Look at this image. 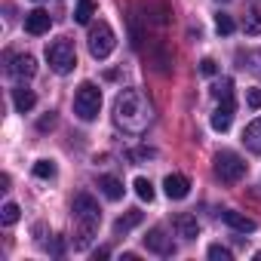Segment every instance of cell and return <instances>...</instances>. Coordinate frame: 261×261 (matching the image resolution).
<instances>
[{
    "label": "cell",
    "mask_w": 261,
    "mask_h": 261,
    "mask_svg": "<svg viewBox=\"0 0 261 261\" xmlns=\"http://www.w3.org/2000/svg\"><path fill=\"white\" fill-rule=\"evenodd\" d=\"M151 120H154V108L145 98V92L123 89L117 95V101H114V123L123 129V133L139 136V133H145V129L151 126Z\"/></svg>",
    "instance_id": "obj_1"
},
{
    "label": "cell",
    "mask_w": 261,
    "mask_h": 261,
    "mask_svg": "<svg viewBox=\"0 0 261 261\" xmlns=\"http://www.w3.org/2000/svg\"><path fill=\"white\" fill-rule=\"evenodd\" d=\"M71 209H74V221H77V243H74V249H86L92 233L101 224V209H98V203L89 194H77Z\"/></svg>",
    "instance_id": "obj_2"
},
{
    "label": "cell",
    "mask_w": 261,
    "mask_h": 261,
    "mask_svg": "<svg viewBox=\"0 0 261 261\" xmlns=\"http://www.w3.org/2000/svg\"><path fill=\"white\" fill-rule=\"evenodd\" d=\"M98 111H101V92H98V86L89 83V80L80 83L77 92H74V114L80 120H95Z\"/></svg>",
    "instance_id": "obj_3"
},
{
    "label": "cell",
    "mask_w": 261,
    "mask_h": 261,
    "mask_svg": "<svg viewBox=\"0 0 261 261\" xmlns=\"http://www.w3.org/2000/svg\"><path fill=\"white\" fill-rule=\"evenodd\" d=\"M46 59H49V68L56 74H71L74 65H77V53H74V43L71 40H56L46 46Z\"/></svg>",
    "instance_id": "obj_4"
},
{
    "label": "cell",
    "mask_w": 261,
    "mask_h": 261,
    "mask_svg": "<svg viewBox=\"0 0 261 261\" xmlns=\"http://www.w3.org/2000/svg\"><path fill=\"white\" fill-rule=\"evenodd\" d=\"M215 175H218L224 185H237V181L246 175L243 157L233 154V151H218V154H215Z\"/></svg>",
    "instance_id": "obj_5"
},
{
    "label": "cell",
    "mask_w": 261,
    "mask_h": 261,
    "mask_svg": "<svg viewBox=\"0 0 261 261\" xmlns=\"http://www.w3.org/2000/svg\"><path fill=\"white\" fill-rule=\"evenodd\" d=\"M117 46V37H114V28L108 22H98L89 28V53L92 59H108Z\"/></svg>",
    "instance_id": "obj_6"
},
{
    "label": "cell",
    "mask_w": 261,
    "mask_h": 261,
    "mask_svg": "<svg viewBox=\"0 0 261 261\" xmlns=\"http://www.w3.org/2000/svg\"><path fill=\"white\" fill-rule=\"evenodd\" d=\"M7 59H10L7 71H10L16 80H28V77H34V71H37L34 56H7Z\"/></svg>",
    "instance_id": "obj_7"
},
{
    "label": "cell",
    "mask_w": 261,
    "mask_h": 261,
    "mask_svg": "<svg viewBox=\"0 0 261 261\" xmlns=\"http://www.w3.org/2000/svg\"><path fill=\"white\" fill-rule=\"evenodd\" d=\"M145 246H148V252H157V255H172L175 252V246H172V240L166 237L163 227H151L148 237H145Z\"/></svg>",
    "instance_id": "obj_8"
},
{
    "label": "cell",
    "mask_w": 261,
    "mask_h": 261,
    "mask_svg": "<svg viewBox=\"0 0 261 261\" xmlns=\"http://www.w3.org/2000/svg\"><path fill=\"white\" fill-rule=\"evenodd\" d=\"M230 123H233V98H221V105L212 114V129L215 133H227Z\"/></svg>",
    "instance_id": "obj_9"
},
{
    "label": "cell",
    "mask_w": 261,
    "mask_h": 261,
    "mask_svg": "<svg viewBox=\"0 0 261 261\" xmlns=\"http://www.w3.org/2000/svg\"><path fill=\"white\" fill-rule=\"evenodd\" d=\"M49 25H53V19H49V13H46V10H31V13L25 16V31H28V34H34V37L46 34V31H49Z\"/></svg>",
    "instance_id": "obj_10"
},
{
    "label": "cell",
    "mask_w": 261,
    "mask_h": 261,
    "mask_svg": "<svg viewBox=\"0 0 261 261\" xmlns=\"http://www.w3.org/2000/svg\"><path fill=\"white\" fill-rule=\"evenodd\" d=\"M163 191H166V197H169V200H185V197L191 194V181H188L185 175L172 172V175H166V181H163Z\"/></svg>",
    "instance_id": "obj_11"
},
{
    "label": "cell",
    "mask_w": 261,
    "mask_h": 261,
    "mask_svg": "<svg viewBox=\"0 0 261 261\" xmlns=\"http://www.w3.org/2000/svg\"><path fill=\"white\" fill-rule=\"evenodd\" d=\"M221 221H224L227 227L240 230V233H252V230H255V221L246 218V215H240V212H233V209H224V212H221Z\"/></svg>",
    "instance_id": "obj_12"
},
{
    "label": "cell",
    "mask_w": 261,
    "mask_h": 261,
    "mask_svg": "<svg viewBox=\"0 0 261 261\" xmlns=\"http://www.w3.org/2000/svg\"><path fill=\"white\" fill-rule=\"evenodd\" d=\"M175 230H178V237H185V240H197L200 237V224H197V218L194 215H188V212H181V215H175Z\"/></svg>",
    "instance_id": "obj_13"
},
{
    "label": "cell",
    "mask_w": 261,
    "mask_h": 261,
    "mask_svg": "<svg viewBox=\"0 0 261 261\" xmlns=\"http://www.w3.org/2000/svg\"><path fill=\"white\" fill-rule=\"evenodd\" d=\"M98 188L108 200H123V181L114 175H98Z\"/></svg>",
    "instance_id": "obj_14"
},
{
    "label": "cell",
    "mask_w": 261,
    "mask_h": 261,
    "mask_svg": "<svg viewBox=\"0 0 261 261\" xmlns=\"http://www.w3.org/2000/svg\"><path fill=\"white\" fill-rule=\"evenodd\" d=\"M243 142H246V148H249V151L261 154V117H258V120H252V123L246 126V133H243Z\"/></svg>",
    "instance_id": "obj_15"
},
{
    "label": "cell",
    "mask_w": 261,
    "mask_h": 261,
    "mask_svg": "<svg viewBox=\"0 0 261 261\" xmlns=\"http://www.w3.org/2000/svg\"><path fill=\"white\" fill-rule=\"evenodd\" d=\"M142 218H145V215H142L139 209H129L126 215H120V218L114 221V230H117V233H129L133 227H139V224H142Z\"/></svg>",
    "instance_id": "obj_16"
},
{
    "label": "cell",
    "mask_w": 261,
    "mask_h": 261,
    "mask_svg": "<svg viewBox=\"0 0 261 261\" xmlns=\"http://www.w3.org/2000/svg\"><path fill=\"white\" fill-rule=\"evenodd\" d=\"M34 92L31 89H25V86H19V89H13V105H16V111H22V114H28L31 108H34Z\"/></svg>",
    "instance_id": "obj_17"
},
{
    "label": "cell",
    "mask_w": 261,
    "mask_h": 261,
    "mask_svg": "<svg viewBox=\"0 0 261 261\" xmlns=\"http://www.w3.org/2000/svg\"><path fill=\"white\" fill-rule=\"evenodd\" d=\"M95 16V0H80L74 10V22L77 25H89V19Z\"/></svg>",
    "instance_id": "obj_18"
},
{
    "label": "cell",
    "mask_w": 261,
    "mask_h": 261,
    "mask_svg": "<svg viewBox=\"0 0 261 261\" xmlns=\"http://www.w3.org/2000/svg\"><path fill=\"white\" fill-rule=\"evenodd\" d=\"M243 31L246 34H261V7H252L246 22H243Z\"/></svg>",
    "instance_id": "obj_19"
},
{
    "label": "cell",
    "mask_w": 261,
    "mask_h": 261,
    "mask_svg": "<svg viewBox=\"0 0 261 261\" xmlns=\"http://www.w3.org/2000/svg\"><path fill=\"white\" fill-rule=\"evenodd\" d=\"M212 95H215L218 101H221V98H233V80H227V77L218 80V83L212 86Z\"/></svg>",
    "instance_id": "obj_20"
},
{
    "label": "cell",
    "mask_w": 261,
    "mask_h": 261,
    "mask_svg": "<svg viewBox=\"0 0 261 261\" xmlns=\"http://www.w3.org/2000/svg\"><path fill=\"white\" fill-rule=\"evenodd\" d=\"M133 188H136V194H139L142 200H148V203L154 200V185H151L148 178H136V181H133Z\"/></svg>",
    "instance_id": "obj_21"
},
{
    "label": "cell",
    "mask_w": 261,
    "mask_h": 261,
    "mask_svg": "<svg viewBox=\"0 0 261 261\" xmlns=\"http://www.w3.org/2000/svg\"><path fill=\"white\" fill-rule=\"evenodd\" d=\"M233 28H237V25H233V19H230L227 13H218V16H215V31H218V34H233Z\"/></svg>",
    "instance_id": "obj_22"
},
{
    "label": "cell",
    "mask_w": 261,
    "mask_h": 261,
    "mask_svg": "<svg viewBox=\"0 0 261 261\" xmlns=\"http://www.w3.org/2000/svg\"><path fill=\"white\" fill-rule=\"evenodd\" d=\"M34 175L37 178H53L56 175V163L53 160H37L34 163Z\"/></svg>",
    "instance_id": "obj_23"
},
{
    "label": "cell",
    "mask_w": 261,
    "mask_h": 261,
    "mask_svg": "<svg viewBox=\"0 0 261 261\" xmlns=\"http://www.w3.org/2000/svg\"><path fill=\"white\" fill-rule=\"evenodd\" d=\"M19 215H22V212H19V206H16V203H7V206H4V224H16V221H19Z\"/></svg>",
    "instance_id": "obj_24"
},
{
    "label": "cell",
    "mask_w": 261,
    "mask_h": 261,
    "mask_svg": "<svg viewBox=\"0 0 261 261\" xmlns=\"http://www.w3.org/2000/svg\"><path fill=\"white\" fill-rule=\"evenodd\" d=\"M209 258L212 261H230V249H224V246H209Z\"/></svg>",
    "instance_id": "obj_25"
},
{
    "label": "cell",
    "mask_w": 261,
    "mask_h": 261,
    "mask_svg": "<svg viewBox=\"0 0 261 261\" xmlns=\"http://www.w3.org/2000/svg\"><path fill=\"white\" fill-rule=\"evenodd\" d=\"M151 157H154V151H151V148H139V151L129 154V160H151Z\"/></svg>",
    "instance_id": "obj_26"
},
{
    "label": "cell",
    "mask_w": 261,
    "mask_h": 261,
    "mask_svg": "<svg viewBox=\"0 0 261 261\" xmlns=\"http://www.w3.org/2000/svg\"><path fill=\"white\" fill-rule=\"evenodd\" d=\"M200 74L212 77V74H215V62H212V59H203V62H200Z\"/></svg>",
    "instance_id": "obj_27"
},
{
    "label": "cell",
    "mask_w": 261,
    "mask_h": 261,
    "mask_svg": "<svg viewBox=\"0 0 261 261\" xmlns=\"http://www.w3.org/2000/svg\"><path fill=\"white\" fill-rule=\"evenodd\" d=\"M249 108H261V89H249Z\"/></svg>",
    "instance_id": "obj_28"
},
{
    "label": "cell",
    "mask_w": 261,
    "mask_h": 261,
    "mask_svg": "<svg viewBox=\"0 0 261 261\" xmlns=\"http://www.w3.org/2000/svg\"><path fill=\"white\" fill-rule=\"evenodd\" d=\"M53 126H56V117H53V114H49V117H43V120L37 123V129H53Z\"/></svg>",
    "instance_id": "obj_29"
}]
</instances>
